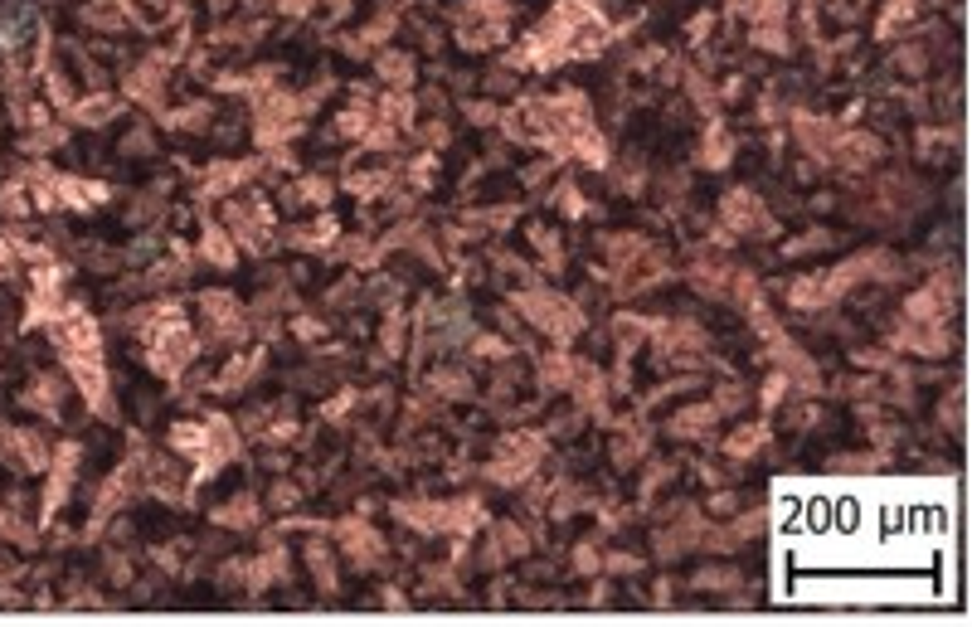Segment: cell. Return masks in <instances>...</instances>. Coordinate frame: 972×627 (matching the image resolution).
Instances as JSON below:
<instances>
[{
    "label": "cell",
    "mask_w": 972,
    "mask_h": 627,
    "mask_svg": "<svg viewBox=\"0 0 972 627\" xmlns=\"http://www.w3.org/2000/svg\"><path fill=\"white\" fill-rule=\"evenodd\" d=\"M725 214H729V224H754V219H759V214H754V200H749V195H735V200L725 204Z\"/></svg>",
    "instance_id": "3957f363"
},
{
    "label": "cell",
    "mask_w": 972,
    "mask_h": 627,
    "mask_svg": "<svg viewBox=\"0 0 972 627\" xmlns=\"http://www.w3.org/2000/svg\"><path fill=\"white\" fill-rule=\"evenodd\" d=\"M151 360L165 370V375H175L180 365L190 360V351H195V341H190V331H185V321L180 317H171V307H165V317H161V327L151 331Z\"/></svg>",
    "instance_id": "6da1fadb"
},
{
    "label": "cell",
    "mask_w": 972,
    "mask_h": 627,
    "mask_svg": "<svg viewBox=\"0 0 972 627\" xmlns=\"http://www.w3.org/2000/svg\"><path fill=\"white\" fill-rule=\"evenodd\" d=\"M525 307V317L535 321V327H545V331H555V336H574L579 331V311L569 307V301H559V297H549V292H525V297H515Z\"/></svg>",
    "instance_id": "7a4b0ae2"
}]
</instances>
